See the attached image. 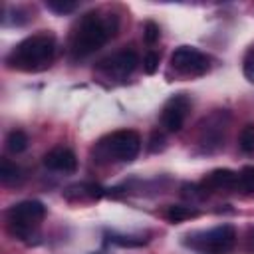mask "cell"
<instances>
[{
	"mask_svg": "<svg viewBox=\"0 0 254 254\" xmlns=\"http://www.w3.org/2000/svg\"><path fill=\"white\" fill-rule=\"evenodd\" d=\"M189 109H190V97H189L187 93H177V95H173V97L165 103V107H163V111H161V123H163V127H165L169 133L181 131V127H183V123H185V119H187Z\"/></svg>",
	"mask_w": 254,
	"mask_h": 254,
	"instance_id": "obj_8",
	"label": "cell"
},
{
	"mask_svg": "<svg viewBox=\"0 0 254 254\" xmlns=\"http://www.w3.org/2000/svg\"><path fill=\"white\" fill-rule=\"evenodd\" d=\"M143 69L153 75L157 69H159V54L157 52H147L145 58H143Z\"/></svg>",
	"mask_w": 254,
	"mask_h": 254,
	"instance_id": "obj_20",
	"label": "cell"
},
{
	"mask_svg": "<svg viewBox=\"0 0 254 254\" xmlns=\"http://www.w3.org/2000/svg\"><path fill=\"white\" fill-rule=\"evenodd\" d=\"M141 151V137L137 131L133 129H119L113 131L111 135H107L105 139H101L95 147V153L105 157V159H113V161H121V163H129L133 161Z\"/></svg>",
	"mask_w": 254,
	"mask_h": 254,
	"instance_id": "obj_5",
	"label": "cell"
},
{
	"mask_svg": "<svg viewBox=\"0 0 254 254\" xmlns=\"http://www.w3.org/2000/svg\"><path fill=\"white\" fill-rule=\"evenodd\" d=\"M22 179V171L16 163H12L10 159H2L0 161V181L4 185H16Z\"/></svg>",
	"mask_w": 254,
	"mask_h": 254,
	"instance_id": "obj_12",
	"label": "cell"
},
{
	"mask_svg": "<svg viewBox=\"0 0 254 254\" xmlns=\"http://www.w3.org/2000/svg\"><path fill=\"white\" fill-rule=\"evenodd\" d=\"M238 147L246 155H254V123H248L242 127L238 135Z\"/></svg>",
	"mask_w": 254,
	"mask_h": 254,
	"instance_id": "obj_16",
	"label": "cell"
},
{
	"mask_svg": "<svg viewBox=\"0 0 254 254\" xmlns=\"http://www.w3.org/2000/svg\"><path fill=\"white\" fill-rule=\"evenodd\" d=\"M236 189H240L244 194H254V167H242V171L238 173V183Z\"/></svg>",
	"mask_w": 254,
	"mask_h": 254,
	"instance_id": "obj_15",
	"label": "cell"
},
{
	"mask_svg": "<svg viewBox=\"0 0 254 254\" xmlns=\"http://www.w3.org/2000/svg\"><path fill=\"white\" fill-rule=\"evenodd\" d=\"M183 242L198 254H230L236 244V230L230 224H220L210 230L187 234Z\"/></svg>",
	"mask_w": 254,
	"mask_h": 254,
	"instance_id": "obj_4",
	"label": "cell"
},
{
	"mask_svg": "<svg viewBox=\"0 0 254 254\" xmlns=\"http://www.w3.org/2000/svg\"><path fill=\"white\" fill-rule=\"evenodd\" d=\"M171 65L177 73L187 77H198L204 75L210 67V60L206 54L192 46H181L171 54Z\"/></svg>",
	"mask_w": 254,
	"mask_h": 254,
	"instance_id": "obj_6",
	"label": "cell"
},
{
	"mask_svg": "<svg viewBox=\"0 0 254 254\" xmlns=\"http://www.w3.org/2000/svg\"><path fill=\"white\" fill-rule=\"evenodd\" d=\"M6 149H8L12 155H18V153L26 151V149H28V135H26L24 131H20V129L10 131L8 137H6Z\"/></svg>",
	"mask_w": 254,
	"mask_h": 254,
	"instance_id": "obj_14",
	"label": "cell"
},
{
	"mask_svg": "<svg viewBox=\"0 0 254 254\" xmlns=\"http://www.w3.org/2000/svg\"><path fill=\"white\" fill-rule=\"evenodd\" d=\"M44 167L58 173H73L77 169V157L67 147H54L44 155Z\"/></svg>",
	"mask_w": 254,
	"mask_h": 254,
	"instance_id": "obj_10",
	"label": "cell"
},
{
	"mask_svg": "<svg viewBox=\"0 0 254 254\" xmlns=\"http://www.w3.org/2000/svg\"><path fill=\"white\" fill-rule=\"evenodd\" d=\"M159 38H161L159 26H157L153 20H147V22L143 24V40H145L147 44H155Z\"/></svg>",
	"mask_w": 254,
	"mask_h": 254,
	"instance_id": "obj_18",
	"label": "cell"
},
{
	"mask_svg": "<svg viewBox=\"0 0 254 254\" xmlns=\"http://www.w3.org/2000/svg\"><path fill=\"white\" fill-rule=\"evenodd\" d=\"M242 71H244V77L254 83V46H252V48L246 52V56H244Z\"/></svg>",
	"mask_w": 254,
	"mask_h": 254,
	"instance_id": "obj_19",
	"label": "cell"
},
{
	"mask_svg": "<svg viewBox=\"0 0 254 254\" xmlns=\"http://www.w3.org/2000/svg\"><path fill=\"white\" fill-rule=\"evenodd\" d=\"M139 64V56L133 52V50H121L105 60L99 62V69L105 71L109 77H115V79H127L135 67Z\"/></svg>",
	"mask_w": 254,
	"mask_h": 254,
	"instance_id": "obj_9",
	"label": "cell"
},
{
	"mask_svg": "<svg viewBox=\"0 0 254 254\" xmlns=\"http://www.w3.org/2000/svg\"><path fill=\"white\" fill-rule=\"evenodd\" d=\"M6 228L18 240H28L38 230L46 216V206L40 200H22L6 210Z\"/></svg>",
	"mask_w": 254,
	"mask_h": 254,
	"instance_id": "obj_3",
	"label": "cell"
},
{
	"mask_svg": "<svg viewBox=\"0 0 254 254\" xmlns=\"http://www.w3.org/2000/svg\"><path fill=\"white\" fill-rule=\"evenodd\" d=\"M115 16H101L97 12L85 14L71 34V54L75 58H85L93 54L109 40V36L115 34Z\"/></svg>",
	"mask_w": 254,
	"mask_h": 254,
	"instance_id": "obj_2",
	"label": "cell"
},
{
	"mask_svg": "<svg viewBox=\"0 0 254 254\" xmlns=\"http://www.w3.org/2000/svg\"><path fill=\"white\" fill-rule=\"evenodd\" d=\"M56 54V40L52 34H34L22 40L6 56V64L12 69L34 73L50 67Z\"/></svg>",
	"mask_w": 254,
	"mask_h": 254,
	"instance_id": "obj_1",
	"label": "cell"
},
{
	"mask_svg": "<svg viewBox=\"0 0 254 254\" xmlns=\"http://www.w3.org/2000/svg\"><path fill=\"white\" fill-rule=\"evenodd\" d=\"M250 236H252V244H254V230H252V232H250Z\"/></svg>",
	"mask_w": 254,
	"mask_h": 254,
	"instance_id": "obj_22",
	"label": "cell"
},
{
	"mask_svg": "<svg viewBox=\"0 0 254 254\" xmlns=\"http://www.w3.org/2000/svg\"><path fill=\"white\" fill-rule=\"evenodd\" d=\"M163 149H165V137H163V133L155 131L151 135V151L157 153V151H163Z\"/></svg>",
	"mask_w": 254,
	"mask_h": 254,
	"instance_id": "obj_21",
	"label": "cell"
},
{
	"mask_svg": "<svg viewBox=\"0 0 254 254\" xmlns=\"http://www.w3.org/2000/svg\"><path fill=\"white\" fill-rule=\"evenodd\" d=\"M226 127H228V113L226 111H214L208 117L202 119V123L198 125V143L206 153L216 151L226 135Z\"/></svg>",
	"mask_w": 254,
	"mask_h": 254,
	"instance_id": "obj_7",
	"label": "cell"
},
{
	"mask_svg": "<svg viewBox=\"0 0 254 254\" xmlns=\"http://www.w3.org/2000/svg\"><path fill=\"white\" fill-rule=\"evenodd\" d=\"M165 216H167L171 222H183V220H189V218L198 216V210L192 208V206H185V204H171V206L167 208Z\"/></svg>",
	"mask_w": 254,
	"mask_h": 254,
	"instance_id": "obj_13",
	"label": "cell"
},
{
	"mask_svg": "<svg viewBox=\"0 0 254 254\" xmlns=\"http://www.w3.org/2000/svg\"><path fill=\"white\" fill-rule=\"evenodd\" d=\"M238 183V173L230 171V169H214L210 171L202 181H200V189L206 192H214V190H228V189H236Z\"/></svg>",
	"mask_w": 254,
	"mask_h": 254,
	"instance_id": "obj_11",
	"label": "cell"
},
{
	"mask_svg": "<svg viewBox=\"0 0 254 254\" xmlns=\"http://www.w3.org/2000/svg\"><path fill=\"white\" fill-rule=\"evenodd\" d=\"M46 8H50L56 14H69L77 8L73 0H46Z\"/></svg>",
	"mask_w": 254,
	"mask_h": 254,
	"instance_id": "obj_17",
	"label": "cell"
}]
</instances>
